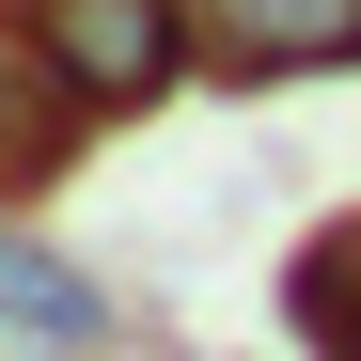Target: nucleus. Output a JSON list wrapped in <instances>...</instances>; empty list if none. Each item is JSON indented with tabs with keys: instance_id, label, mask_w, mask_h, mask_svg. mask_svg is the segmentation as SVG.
Returning <instances> with one entry per match:
<instances>
[{
	"instance_id": "nucleus-1",
	"label": "nucleus",
	"mask_w": 361,
	"mask_h": 361,
	"mask_svg": "<svg viewBox=\"0 0 361 361\" xmlns=\"http://www.w3.org/2000/svg\"><path fill=\"white\" fill-rule=\"evenodd\" d=\"M0 16H16L94 110H157L173 79H204L189 63V0H0Z\"/></svg>"
},
{
	"instance_id": "nucleus-2",
	"label": "nucleus",
	"mask_w": 361,
	"mask_h": 361,
	"mask_svg": "<svg viewBox=\"0 0 361 361\" xmlns=\"http://www.w3.org/2000/svg\"><path fill=\"white\" fill-rule=\"evenodd\" d=\"M189 63L267 94V79H361V0H189Z\"/></svg>"
},
{
	"instance_id": "nucleus-3",
	"label": "nucleus",
	"mask_w": 361,
	"mask_h": 361,
	"mask_svg": "<svg viewBox=\"0 0 361 361\" xmlns=\"http://www.w3.org/2000/svg\"><path fill=\"white\" fill-rule=\"evenodd\" d=\"M94 126H110V110H94V94H79L63 63H47V47H32L16 16H0V204H32V189H63Z\"/></svg>"
},
{
	"instance_id": "nucleus-4",
	"label": "nucleus",
	"mask_w": 361,
	"mask_h": 361,
	"mask_svg": "<svg viewBox=\"0 0 361 361\" xmlns=\"http://www.w3.org/2000/svg\"><path fill=\"white\" fill-rule=\"evenodd\" d=\"M0 330L47 345V361H79V345H110V298H94V267H63L47 235L0 220Z\"/></svg>"
},
{
	"instance_id": "nucleus-5",
	"label": "nucleus",
	"mask_w": 361,
	"mask_h": 361,
	"mask_svg": "<svg viewBox=\"0 0 361 361\" xmlns=\"http://www.w3.org/2000/svg\"><path fill=\"white\" fill-rule=\"evenodd\" d=\"M283 330H298V361H361V220L298 235V267H283Z\"/></svg>"
}]
</instances>
